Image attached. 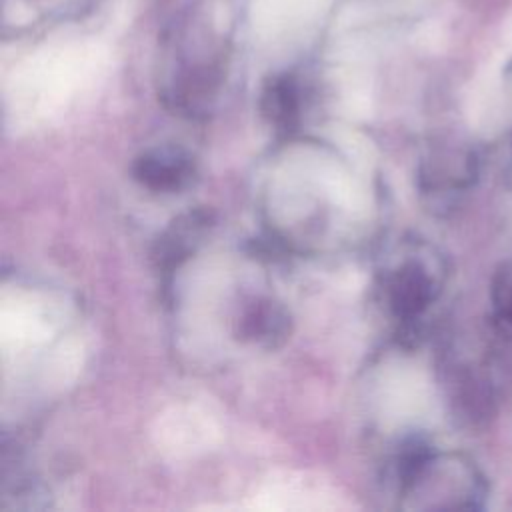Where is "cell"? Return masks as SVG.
Returning a JSON list of instances; mask_svg holds the SVG:
<instances>
[{"instance_id":"cell-7","label":"cell","mask_w":512,"mask_h":512,"mask_svg":"<svg viewBox=\"0 0 512 512\" xmlns=\"http://www.w3.org/2000/svg\"><path fill=\"white\" fill-rule=\"evenodd\" d=\"M492 312L496 328L512 338V260H506L494 274Z\"/></svg>"},{"instance_id":"cell-2","label":"cell","mask_w":512,"mask_h":512,"mask_svg":"<svg viewBox=\"0 0 512 512\" xmlns=\"http://www.w3.org/2000/svg\"><path fill=\"white\" fill-rule=\"evenodd\" d=\"M132 176L150 192L180 194L196 182L198 164L180 144H156L134 158Z\"/></svg>"},{"instance_id":"cell-6","label":"cell","mask_w":512,"mask_h":512,"mask_svg":"<svg viewBox=\"0 0 512 512\" xmlns=\"http://www.w3.org/2000/svg\"><path fill=\"white\" fill-rule=\"evenodd\" d=\"M472 176V162L454 152L432 156L420 170V186L426 194H454Z\"/></svg>"},{"instance_id":"cell-5","label":"cell","mask_w":512,"mask_h":512,"mask_svg":"<svg viewBox=\"0 0 512 512\" xmlns=\"http://www.w3.org/2000/svg\"><path fill=\"white\" fill-rule=\"evenodd\" d=\"M306 98H304V86L300 84V78L292 74H282L272 78L260 100L262 116L282 132L294 130L302 120Z\"/></svg>"},{"instance_id":"cell-3","label":"cell","mask_w":512,"mask_h":512,"mask_svg":"<svg viewBox=\"0 0 512 512\" xmlns=\"http://www.w3.org/2000/svg\"><path fill=\"white\" fill-rule=\"evenodd\" d=\"M212 228V212L190 210L178 216L158 238L154 260L160 274H172L190 258Z\"/></svg>"},{"instance_id":"cell-1","label":"cell","mask_w":512,"mask_h":512,"mask_svg":"<svg viewBox=\"0 0 512 512\" xmlns=\"http://www.w3.org/2000/svg\"><path fill=\"white\" fill-rule=\"evenodd\" d=\"M444 262L424 242H400L376 272V292L384 310L404 326L422 320L438 300Z\"/></svg>"},{"instance_id":"cell-4","label":"cell","mask_w":512,"mask_h":512,"mask_svg":"<svg viewBox=\"0 0 512 512\" xmlns=\"http://www.w3.org/2000/svg\"><path fill=\"white\" fill-rule=\"evenodd\" d=\"M288 332L290 318L286 308L266 296L250 298L236 318V336L264 348L278 346L286 340Z\"/></svg>"}]
</instances>
